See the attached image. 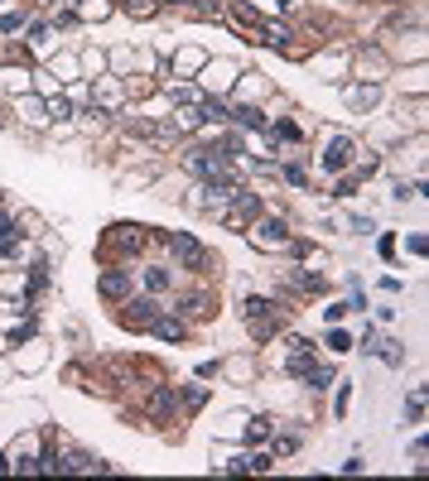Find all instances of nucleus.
Segmentation results:
<instances>
[{
  "instance_id": "nucleus-5",
  "label": "nucleus",
  "mask_w": 429,
  "mask_h": 481,
  "mask_svg": "<svg viewBox=\"0 0 429 481\" xmlns=\"http://www.w3.org/2000/svg\"><path fill=\"white\" fill-rule=\"evenodd\" d=\"M256 231H261V246H290V231H285V221H275V217L261 221Z\"/></svg>"
},
{
  "instance_id": "nucleus-3",
  "label": "nucleus",
  "mask_w": 429,
  "mask_h": 481,
  "mask_svg": "<svg viewBox=\"0 0 429 481\" xmlns=\"http://www.w3.org/2000/svg\"><path fill=\"white\" fill-rule=\"evenodd\" d=\"M347 159H352V140H347V135H333V140L323 145V154H319V164L328 169V174L347 169Z\"/></svg>"
},
{
  "instance_id": "nucleus-15",
  "label": "nucleus",
  "mask_w": 429,
  "mask_h": 481,
  "mask_svg": "<svg viewBox=\"0 0 429 481\" xmlns=\"http://www.w3.org/2000/svg\"><path fill=\"white\" fill-rule=\"evenodd\" d=\"M193 125H203V116H198V106H189V111H179V130H193Z\"/></svg>"
},
{
  "instance_id": "nucleus-12",
  "label": "nucleus",
  "mask_w": 429,
  "mask_h": 481,
  "mask_svg": "<svg viewBox=\"0 0 429 481\" xmlns=\"http://www.w3.org/2000/svg\"><path fill=\"white\" fill-rule=\"evenodd\" d=\"M125 10H130V15H140V19H150V15L159 10V0H125Z\"/></svg>"
},
{
  "instance_id": "nucleus-8",
  "label": "nucleus",
  "mask_w": 429,
  "mask_h": 481,
  "mask_svg": "<svg viewBox=\"0 0 429 481\" xmlns=\"http://www.w3.org/2000/svg\"><path fill=\"white\" fill-rule=\"evenodd\" d=\"M231 120H236V125H246V130H265V116H261L256 106H236V111H231Z\"/></svg>"
},
{
  "instance_id": "nucleus-22",
  "label": "nucleus",
  "mask_w": 429,
  "mask_h": 481,
  "mask_svg": "<svg viewBox=\"0 0 429 481\" xmlns=\"http://www.w3.org/2000/svg\"><path fill=\"white\" fill-rule=\"evenodd\" d=\"M342 313H347V303H328V308H323L328 323H342Z\"/></svg>"
},
{
  "instance_id": "nucleus-6",
  "label": "nucleus",
  "mask_w": 429,
  "mask_h": 481,
  "mask_svg": "<svg viewBox=\"0 0 429 481\" xmlns=\"http://www.w3.org/2000/svg\"><path fill=\"white\" fill-rule=\"evenodd\" d=\"M376 96H381V87H376V82H367V87H347L352 111H371V106H376Z\"/></svg>"
},
{
  "instance_id": "nucleus-13",
  "label": "nucleus",
  "mask_w": 429,
  "mask_h": 481,
  "mask_svg": "<svg viewBox=\"0 0 429 481\" xmlns=\"http://www.w3.org/2000/svg\"><path fill=\"white\" fill-rule=\"evenodd\" d=\"M270 135H275V140H290V145H295V140H299V125H295V120H280V125H275Z\"/></svg>"
},
{
  "instance_id": "nucleus-20",
  "label": "nucleus",
  "mask_w": 429,
  "mask_h": 481,
  "mask_svg": "<svg viewBox=\"0 0 429 481\" xmlns=\"http://www.w3.org/2000/svg\"><path fill=\"white\" fill-rule=\"evenodd\" d=\"M309 385H314V390H328V385H333V371H309Z\"/></svg>"
},
{
  "instance_id": "nucleus-2",
  "label": "nucleus",
  "mask_w": 429,
  "mask_h": 481,
  "mask_svg": "<svg viewBox=\"0 0 429 481\" xmlns=\"http://www.w3.org/2000/svg\"><path fill=\"white\" fill-rule=\"evenodd\" d=\"M231 197H236V207H231V212H222V221H227V226H246V221H256V217H261V202H256V192H231Z\"/></svg>"
},
{
  "instance_id": "nucleus-14",
  "label": "nucleus",
  "mask_w": 429,
  "mask_h": 481,
  "mask_svg": "<svg viewBox=\"0 0 429 481\" xmlns=\"http://www.w3.org/2000/svg\"><path fill=\"white\" fill-rule=\"evenodd\" d=\"M145 284L155 289V293H159V289H169V270H145Z\"/></svg>"
},
{
  "instance_id": "nucleus-18",
  "label": "nucleus",
  "mask_w": 429,
  "mask_h": 481,
  "mask_svg": "<svg viewBox=\"0 0 429 481\" xmlns=\"http://www.w3.org/2000/svg\"><path fill=\"white\" fill-rule=\"evenodd\" d=\"M19 24H24V15H15V10H5V15H0V29H5V34H10V29H19Z\"/></svg>"
},
{
  "instance_id": "nucleus-7",
  "label": "nucleus",
  "mask_w": 429,
  "mask_h": 481,
  "mask_svg": "<svg viewBox=\"0 0 429 481\" xmlns=\"http://www.w3.org/2000/svg\"><path fill=\"white\" fill-rule=\"evenodd\" d=\"M97 289H102L107 298H121V293L130 289V280H125V270H107V275L97 280Z\"/></svg>"
},
{
  "instance_id": "nucleus-10",
  "label": "nucleus",
  "mask_w": 429,
  "mask_h": 481,
  "mask_svg": "<svg viewBox=\"0 0 429 481\" xmlns=\"http://www.w3.org/2000/svg\"><path fill=\"white\" fill-rule=\"evenodd\" d=\"M246 323H270V303L265 298H246Z\"/></svg>"
},
{
  "instance_id": "nucleus-23",
  "label": "nucleus",
  "mask_w": 429,
  "mask_h": 481,
  "mask_svg": "<svg viewBox=\"0 0 429 481\" xmlns=\"http://www.w3.org/2000/svg\"><path fill=\"white\" fill-rule=\"evenodd\" d=\"M328 347H333V352H347V347H352V337H347V332H333V337H328Z\"/></svg>"
},
{
  "instance_id": "nucleus-11",
  "label": "nucleus",
  "mask_w": 429,
  "mask_h": 481,
  "mask_svg": "<svg viewBox=\"0 0 429 481\" xmlns=\"http://www.w3.org/2000/svg\"><path fill=\"white\" fill-rule=\"evenodd\" d=\"M184 313H189V318H203V313H208V293H189V298H184Z\"/></svg>"
},
{
  "instance_id": "nucleus-9",
  "label": "nucleus",
  "mask_w": 429,
  "mask_h": 481,
  "mask_svg": "<svg viewBox=\"0 0 429 481\" xmlns=\"http://www.w3.org/2000/svg\"><path fill=\"white\" fill-rule=\"evenodd\" d=\"M150 327H155L164 342H179V337H184V323H179V318H155Z\"/></svg>"
},
{
  "instance_id": "nucleus-1",
  "label": "nucleus",
  "mask_w": 429,
  "mask_h": 481,
  "mask_svg": "<svg viewBox=\"0 0 429 481\" xmlns=\"http://www.w3.org/2000/svg\"><path fill=\"white\" fill-rule=\"evenodd\" d=\"M169 246H174V255H179V265H184V270H203V265H208V251H203L193 236L174 231V241H169Z\"/></svg>"
},
{
  "instance_id": "nucleus-4",
  "label": "nucleus",
  "mask_w": 429,
  "mask_h": 481,
  "mask_svg": "<svg viewBox=\"0 0 429 481\" xmlns=\"http://www.w3.org/2000/svg\"><path fill=\"white\" fill-rule=\"evenodd\" d=\"M130 327H150L159 313H155V298H135V303H125V313H121Z\"/></svg>"
},
{
  "instance_id": "nucleus-17",
  "label": "nucleus",
  "mask_w": 429,
  "mask_h": 481,
  "mask_svg": "<svg viewBox=\"0 0 429 481\" xmlns=\"http://www.w3.org/2000/svg\"><path fill=\"white\" fill-rule=\"evenodd\" d=\"M15 251V236H10V221L0 217V255H10Z\"/></svg>"
},
{
  "instance_id": "nucleus-21",
  "label": "nucleus",
  "mask_w": 429,
  "mask_h": 481,
  "mask_svg": "<svg viewBox=\"0 0 429 481\" xmlns=\"http://www.w3.org/2000/svg\"><path fill=\"white\" fill-rule=\"evenodd\" d=\"M24 111H29V120H34V125H44V120H49V116H44V106H39V101H24Z\"/></svg>"
},
{
  "instance_id": "nucleus-16",
  "label": "nucleus",
  "mask_w": 429,
  "mask_h": 481,
  "mask_svg": "<svg viewBox=\"0 0 429 481\" xmlns=\"http://www.w3.org/2000/svg\"><path fill=\"white\" fill-rule=\"evenodd\" d=\"M116 246H140V231H130V226H116Z\"/></svg>"
},
{
  "instance_id": "nucleus-19",
  "label": "nucleus",
  "mask_w": 429,
  "mask_h": 481,
  "mask_svg": "<svg viewBox=\"0 0 429 481\" xmlns=\"http://www.w3.org/2000/svg\"><path fill=\"white\" fill-rule=\"evenodd\" d=\"M270 433V419H251V428H246V438H265Z\"/></svg>"
}]
</instances>
